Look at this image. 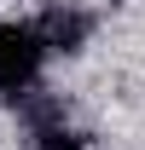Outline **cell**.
<instances>
[{
	"label": "cell",
	"instance_id": "6da1fadb",
	"mask_svg": "<svg viewBox=\"0 0 145 150\" xmlns=\"http://www.w3.org/2000/svg\"><path fill=\"white\" fill-rule=\"evenodd\" d=\"M41 64H47V40L35 23H0V93H29Z\"/></svg>",
	"mask_w": 145,
	"mask_h": 150
},
{
	"label": "cell",
	"instance_id": "7a4b0ae2",
	"mask_svg": "<svg viewBox=\"0 0 145 150\" xmlns=\"http://www.w3.org/2000/svg\"><path fill=\"white\" fill-rule=\"evenodd\" d=\"M41 40H47V52H81V40H87V18H75V12H52L47 23H35Z\"/></svg>",
	"mask_w": 145,
	"mask_h": 150
},
{
	"label": "cell",
	"instance_id": "3957f363",
	"mask_svg": "<svg viewBox=\"0 0 145 150\" xmlns=\"http://www.w3.org/2000/svg\"><path fill=\"white\" fill-rule=\"evenodd\" d=\"M35 150H87V139L64 121H47V127H35Z\"/></svg>",
	"mask_w": 145,
	"mask_h": 150
}]
</instances>
